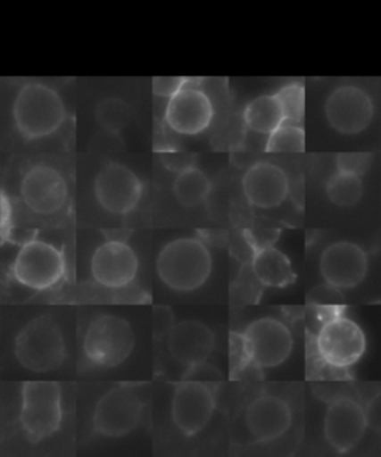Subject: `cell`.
<instances>
[{"label":"cell","mask_w":381,"mask_h":457,"mask_svg":"<svg viewBox=\"0 0 381 457\" xmlns=\"http://www.w3.org/2000/svg\"><path fill=\"white\" fill-rule=\"evenodd\" d=\"M367 429V411L358 401L341 396L327 405L323 419V436L336 453L344 454L358 447Z\"/></svg>","instance_id":"obj_12"},{"label":"cell","mask_w":381,"mask_h":457,"mask_svg":"<svg viewBox=\"0 0 381 457\" xmlns=\"http://www.w3.org/2000/svg\"><path fill=\"white\" fill-rule=\"evenodd\" d=\"M325 191L335 206H354L363 195L362 176L336 170L327 180Z\"/></svg>","instance_id":"obj_24"},{"label":"cell","mask_w":381,"mask_h":457,"mask_svg":"<svg viewBox=\"0 0 381 457\" xmlns=\"http://www.w3.org/2000/svg\"><path fill=\"white\" fill-rule=\"evenodd\" d=\"M144 407V401L133 386H117L95 403L93 429L106 438L126 436L139 426Z\"/></svg>","instance_id":"obj_8"},{"label":"cell","mask_w":381,"mask_h":457,"mask_svg":"<svg viewBox=\"0 0 381 457\" xmlns=\"http://www.w3.org/2000/svg\"><path fill=\"white\" fill-rule=\"evenodd\" d=\"M369 269L367 252L356 243L335 242L322 252L320 273L327 287L353 289L365 280Z\"/></svg>","instance_id":"obj_16"},{"label":"cell","mask_w":381,"mask_h":457,"mask_svg":"<svg viewBox=\"0 0 381 457\" xmlns=\"http://www.w3.org/2000/svg\"><path fill=\"white\" fill-rule=\"evenodd\" d=\"M139 260L133 247L121 240H109L91 258V276L100 287L122 289L135 282Z\"/></svg>","instance_id":"obj_17"},{"label":"cell","mask_w":381,"mask_h":457,"mask_svg":"<svg viewBox=\"0 0 381 457\" xmlns=\"http://www.w3.org/2000/svg\"><path fill=\"white\" fill-rule=\"evenodd\" d=\"M95 194L100 206L111 215H128L139 204L144 185L131 169L111 162L95 176Z\"/></svg>","instance_id":"obj_11"},{"label":"cell","mask_w":381,"mask_h":457,"mask_svg":"<svg viewBox=\"0 0 381 457\" xmlns=\"http://www.w3.org/2000/svg\"><path fill=\"white\" fill-rule=\"evenodd\" d=\"M304 129L291 122H283L277 130L269 135L265 144V153L269 154L304 153Z\"/></svg>","instance_id":"obj_26"},{"label":"cell","mask_w":381,"mask_h":457,"mask_svg":"<svg viewBox=\"0 0 381 457\" xmlns=\"http://www.w3.org/2000/svg\"><path fill=\"white\" fill-rule=\"evenodd\" d=\"M188 82L179 93L169 99L164 121L178 135H202L211 127L215 108L204 91L189 86Z\"/></svg>","instance_id":"obj_15"},{"label":"cell","mask_w":381,"mask_h":457,"mask_svg":"<svg viewBox=\"0 0 381 457\" xmlns=\"http://www.w3.org/2000/svg\"><path fill=\"white\" fill-rule=\"evenodd\" d=\"M242 189L252 206L269 211L286 202L289 179L283 169L276 164L256 162L243 176Z\"/></svg>","instance_id":"obj_20"},{"label":"cell","mask_w":381,"mask_h":457,"mask_svg":"<svg viewBox=\"0 0 381 457\" xmlns=\"http://www.w3.org/2000/svg\"><path fill=\"white\" fill-rule=\"evenodd\" d=\"M247 129L260 135H271L285 122L283 111L276 96H260L247 104L243 113Z\"/></svg>","instance_id":"obj_22"},{"label":"cell","mask_w":381,"mask_h":457,"mask_svg":"<svg viewBox=\"0 0 381 457\" xmlns=\"http://www.w3.org/2000/svg\"><path fill=\"white\" fill-rule=\"evenodd\" d=\"M14 353L20 365L30 371L59 370L66 358V345L59 323L51 316L32 319L15 338Z\"/></svg>","instance_id":"obj_3"},{"label":"cell","mask_w":381,"mask_h":457,"mask_svg":"<svg viewBox=\"0 0 381 457\" xmlns=\"http://www.w3.org/2000/svg\"><path fill=\"white\" fill-rule=\"evenodd\" d=\"M15 127L24 139H42L54 135L66 120L63 99L57 91L44 84H28L15 97Z\"/></svg>","instance_id":"obj_2"},{"label":"cell","mask_w":381,"mask_h":457,"mask_svg":"<svg viewBox=\"0 0 381 457\" xmlns=\"http://www.w3.org/2000/svg\"><path fill=\"white\" fill-rule=\"evenodd\" d=\"M162 162L164 166L169 169V170L176 171V173H180V171L186 170L189 167L194 166V162H195V158L191 155V154H182L176 153V151H169V153L162 154Z\"/></svg>","instance_id":"obj_30"},{"label":"cell","mask_w":381,"mask_h":457,"mask_svg":"<svg viewBox=\"0 0 381 457\" xmlns=\"http://www.w3.org/2000/svg\"><path fill=\"white\" fill-rule=\"evenodd\" d=\"M215 408V383L185 377L171 398V420L185 436H194L209 425Z\"/></svg>","instance_id":"obj_10"},{"label":"cell","mask_w":381,"mask_h":457,"mask_svg":"<svg viewBox=\"0 0 381 457\" xmlns=\"http://www.w3.org/2000/svg\"><path fill=\"white\" fill-rule=\"evenodd\" d=\"M188 82V78L182 77H157L153 79V95L158 97L170 99L176 93H179Z\"/></svg>","instance_id":"obj_29"},{"label":"cell","mask_w":381,"mask_h":457,"mask_svg":"<svg viewBox=\"0 0 381 457\" xmlns=\"http://www.w3.org/2000/svg\"><path fill=\"white\" fill-rule=\"evenodd\" d=\"M244 425L258 443H271L282 438L292 425L289 403L276 395H261L247 405Z\"/></svg>","instance_id":"obj_18"},{"label":"cell","mask_w":381,"mask_h":457,"mask_svg":"<svg viewBox=\"0 0 381 457\" xmlns=\"http://www.w3.org/2000/svg\"><path fill=\"white\" fill-rule=\"evenodd\" d=\"M95 115L99 126L111 133H120L131 121L130 106L118 97L102 100L95 108Z\"/></svg>","instance_id":"obj_25"},{"label":"cell","mask_w":381,"mask_h":457,"mask_svg":"<svg viewBox=\"0 0 381 457\" xmlns=\"http://www.w3.org/2000/svg\"><path fill=\"white\" fill-rule=\"evenodd\" d=\"M64 273L63 252L37 238L24 243L12 267L15 280L33 291L51 289L63 278Z\"/></svg>","instance_id":"obj_9"},{"label":"cell","mask_w":381,"mask_h":457,"mask_svg":"<svg viewBox=\"0 0 381 457\" xmlns=\"http://www.w3.org/2000/svg\"><path fill=\"white\" fill-rule=\"evenodd\" d=\"M215 334L200 320L176 323L167 332V349L176 362L186 368L197 367L211 358L215 349Z\"/></svg>","instance_id":"obj_19"},{"label":"cell","mask_w":381,"mask_h":457,"mask_svg":"<svg viewBox=\"0 0 381 457\" xmlns=\"http://www.w3.org/2000/svg\"><path fill=\"white\" fill-rule=\"evenodd\" d=\"M135 332L126 319L102 314L91 320L84 337V354L93 367L115 368L135 349Z\"/></svg>","instance_id":"obj_5"},{"label":"cell","mask_w":381,"mask_h":457,"mask_svg":"<svg viewBox=\"0 0 381 457\" xmlns=\"http://www.w3.org/2000/svg\"><path fill=\"white\" fill-rule=\"evenodd\" d=\"M63 420L62 387L48 380L24 381L20 425L30 443H41L60 429Z\"/></svg>","instance_id":"obj_4"},{"label":"cell","mask_w":381,"mask_h":457,"mask_svg":"<svg viewBox=\"0 0 381 457\" xmlns=\"http://www.w3.org/2000/svg\"><path fill=\"white\" fill-rule=\"evenodd\" d=\"M20 194L29 211L37 215H54L68 203L69 187L57 169L37 164L24 173Z\"/></svg>","instance_id":"obj_13"},{"label":"cell","mask_w":381,"mask_h":457,"mask_svg":"<svg viewBox=\"0 0 381 457\" xmlns=\"http://www.w3.org/2000/svg\"><path fill=\"white\" fill-rule=\"evenodd\" d=\"M244 362L271 370L286 362L294 350L291 329L276 318H261L237 336Z\"/></svg>","instance_id":"obj_7"},{"label":"cell","mask_w":381,"mask_h":457,"mask_svg":"<svg viewBox=\"0 0 381 457\" xmlns=\"http://www.w3.org/2000/svg\"><path fill=\"white\" fill-rule=\"evenodd\" d=\"M213 258L197 237L176 238L162 247L157 258L158 278L176 292H193L211 278Z\"/></svg>","instance_id":"obj_1"},{"label":"cell","mask_w":381,"mask_h":457,"mask_svg":"<svg viewBox=\"0 0 381 457\" xmlns=\"http://www.w3.org/2000/svg\"><path fill=\"white\" fill-rule=\"evenodd\" d=\"M211 191V182L204 171L198 167L193 166L186 170L178 173L175 184H173V194L180 206L197 207L202 204Z\"/></svg>","instance_id":"obj_23"},{"label":"cell","mask_w":381,"mask_h":457,"mask_svg":"<svg viewBox=\"0 0 381 457\" xmlns=\"http://www.w3.org/2000/svg\"><path fill=\"white\" fill-rule=\"evenodd\" d=\"M175 316L171 310L164 305H158L153 309V334L155 337L167 336L171 327L175 325Z\"/></svg>","instance_id":"obj_31"},{"label":"cell","mask_w":381,"mask_h":457,"mask_svg":"<svg viewBox=\"0 0 381 457\" xmlns=\"http://www.w3.org/2000/svg\"><path fill=\"white\" fill-rule=\"evenodd\" d=\"M314 345L319 359L327 367L347 370L367 352V337L353 319L335 312L323 318Z\"/></svg>","instance_id":"obj_6"},{"label":"cell","mask_w":381,"mask_h":457,"mask_svg":"<svg viewBox=\"0 0 381 457\" xmlns=\"http://www.w3.org/2000/svg\"><path fill=\"white\" fill-rule=\"evenodd\" d=\"M371 162V154H340L336 157V170L363 176L369 170Z\"/></svg>","instance_id":"obj_28"},{"label":"cell","mask_w":381,"mask_h":457,"mask_svg":"<svg viewBox=\"0 0 381 457\" xmlns=\"http://www.w3.org/2000/svg\"><path fill=\"white\" fill-rule=\"evenodd\" d=\"M274 96H276V99L280 104L285 122H291V124H298L300 126L305 112L304 86L300 84V82H292V84L282 87Z\"/></svg>","instance_id":"obj_27"},{"label":"cell","mask_w":381,"mask_h":457,"mask_svg":"<svg viewBox=\"0 0 381 457\" xmlns=\"http://www.w3.org/2000/svg\"><path fill=\"white\" fill-rule=\"evenodd\" d=\"M325 117L341 135H359L374 118L371 96L356 86L338 87L327 99Z\"/></svg>","instance_id":"obj_14"},{"label":"cell","mask_w":381,"mask_h":457,"mask_svg":"<svg viewBox=\"0 0 381 457\" xmlns=\"http://www.w3.org/2000/svg\"><path fill=\"white\" fill-rule=\"evenodd\" d=\"M252 271L261 285L267 287H287L295 283L296 274L291 261L273 246L258 247L252 258Z\"/></svg>","instance_id":"obj_21"}]
</instances>
